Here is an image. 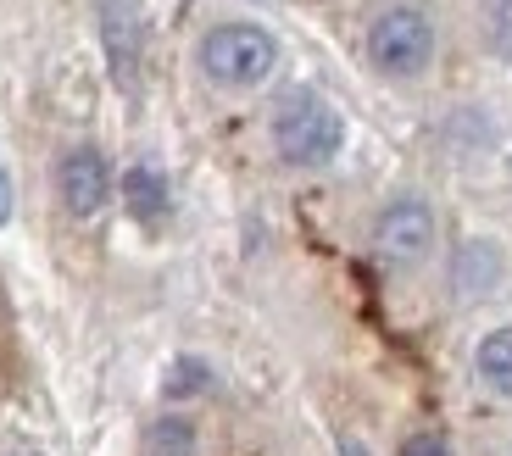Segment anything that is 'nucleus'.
<instances>
[{"instance_id": "obj_1", "label": "nucleus", "mask_w": 512, "mask_h": 456, "mask_svg": "<svg viewBox=\"0 0 512 456\" xmlns=\"http://www.w3.org/2000/svg\"><path fill=\"white\" fill-rule=\"evenodd\" d=\"M273 151L284 167H301V173H318L334 156L346 151V117L340 106H329L323 95L301 89L273 112Z\"/></svg>"}, {"instance_id": "obj_2", "label": "nucleus", "mask_w": 512, "mask_h": 456, "mask_svg": "<svg viewBox=\"0 0 512 456\" xmlns=\"http://www.w3.org/2000/svg\"><path fill=\"white\" fill-rule=\"evenodd\" d=\"M195 62L218 89H262L279 73V39L262 23H212L195 45Z\"/></svg>"}, {"instance_id": "obj_3", "label": "nucleus", "mask_w": 512, "mask_h": 456, "mask_svg": "<svg viewBox=\"0 0 512 456\" xmlns=\"http://www.w3.org/2000/svg\"><path fill=\"white\" fill-rule=\"evenodd\" d=\"M435 17L423 6H384L368 23V62L384 78H423L435 67Z\"/></svg>"}, {"instance_id": "obj_4", "label": "nucleus", "mask_w": 512, "mask_h": 456, "mask_svg": "<svg viewBox=\"0 0 512 456\" xmlns=\"http://www.w3.org/2000/svg\"><path fill=\"white\" fill-rule=\"evenodd\" d=\"M373 245H379L384 262L412 267L435 251V206L423 195H390L373 217Z\"/></svg>"}, {"instance_id": "obj_5", "label": "nucleus", "mask_w": 512, "mask_h": 456, "mask_svg": "<svg viewBox=\"0 0 512 456\" xmlns=\"http://www.w3.org/2000/svg\"><path fill=\"white\" fill-rule=\"evenodd\" d=\"M56 195H62L67 217H78V223H90V217L106 212V201L117 195V173H112L101 145H73V151H62V162H56Z\"/></svg>"}, {"instance_id": "obj_6", "label": "nucleus", "mask_w": 512, "mask_h": 456, "mask_svg": "<svg viewBox=\"0 0 512 456\" xmlns=\"http://www.w3.org/2000/svg\"><path fill=\"white\" fill-rule=\"evenodd\" d=\"M101 12V51L106 67L123 89L140 84V56H145V6L140 0H95Z\"/></svg>"}, {"instance_id": "obj_7", "label": "nucleus", "mask_w": 512, "mask_h": 456, "mask_svg": "<svg viewBox=\"0 0 512 456\" xmlns=\"http://www.w3.org/2000/svg\"><path fill=\"white\" fill-rule=\"evenodd\" d=\"M117 190H123V206L134 223H162L173 212V184H167V173L156 162H134Z\"/></svg>"}, {"instance_id": "obj_8", "label": "nucleus", "mask_w": 512, "mask_h": 456, "mask_svg": "<svg viewBox=\"0 0 512 456\" xmlns=\"http://www.w3.org/2000/svg\"><path fill=\"white\" fill-rule=\"evenodd\" d=\"M474 373H479V384H485L490 395L512 401V323L490 329L485 340L474 345Z\"/></svg>"}, {"instance_id": "obj_9", "label": "nucleus", "mask_w": 512, "mask_h": 456, "mask_svg": "<svg viewBox=\"0 0 512 456\" xmlns=\"http://www.w3.org/2000/svg\"><path fill=\"white\" fill-rule=\"evenodd\" d=\"M451 279H457V295H462V301H479V295H490V290H496V279H501L496 245H490V240H468V245L457 251Z\"/></svg>"}, {"instance_id": "obj_10", "label": "nucleus", "mask_w": 512, "mask_h": 456, "mask_svg": "<svg viewBox=\"0 0 512 456\" xmlns=\"http://www.w3.org/2000/svg\"><path fill=\"white\" fill-rule=\"evenodd\" d=\"M145 456H201V429L184 412H167L145 429Z\"/></svg>"}, {"instance_id": "obj_11", "label": "nucleus", "mask_w": 512, "mask_h": 456, "mask_svg": "<svg viewBox=\"0 0 512 456\" xmlns=\"http://www.w3.org/2000/svg\"><path fill=\"white\" fill-rule=\"evenodd\" d=\"M206 390H212V362L206 356H173L167 362V379H162L167 401H190V395H206Z\"/></svg>"}, {"instance_id": "obj_12", "label": "nucleus", "mask_w": 512, "mask_h": 456, "mask_svg": "<svg viewBox=\"0 0 512 456\" xmlns=\"http://www.w3.org/2000/svg\"><path fill=\"white\" fill-rule=\"evenodd\" d=\"M401 456H457V451H451V440L440 429H418L401 440Z\"/></svg>"}, {"instance_id": "obj_13", "label": "nucleus", "mask_w": 512, "mask_h": 456, "mask_svg": "<svg viewBox=\"0 0 512 456\" xmlns=\"http://www.w3.org/2000/svg\"><path fill=\"white\" fill-rule=\"evenodd\" d=\"M12 212H17V178L6 167V156H0V228L12 223Z\"/></svg>"}, {"instance_id": "obj_14", "label": "nucleus", "mask_w": 512, "mask_h": 456, "mask_svg": "<svg viewBox=\"0 0 512 456\" xmlns=\"http://www.w3.org/2000/svg\"><path fill=\"white\" fill-rule=\"evenodd\" d=\"M340 456H373V451L362 440H340Z\"/></svg>"}, {"instance_id": "obj_15", "label": "nucleus", "mask_w": 512, "mask_h": 456, "mask_svg": "<svg viewBox=\"0 0 512 456\" xmlns=\"http://www.w3.org/2000/svg\"><path fill=\"white\" fill-rule=\"evenodd\" d=\"M6 456H23V451H6Z\"/></svg>"}]
</instances>
